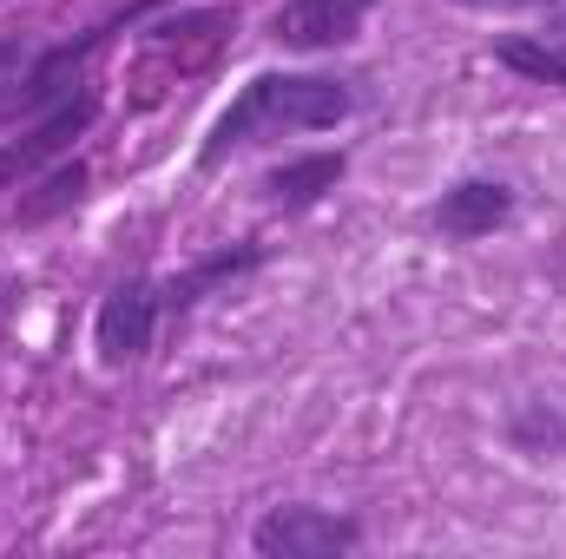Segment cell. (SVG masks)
<instances>
[{
    "instance_id": "7",
    "label": "cell",
    "mask_w": 566,
    "mask_h": 559,
    "mask_svg": "<svg viewBox=\"0 0 566 559\" xmlns=\"http://www.w3.org/2000/svg\"><path fill=\"white\" fill-rule=\"evenodd\" d=\"M343 178V158H329V151H316V158H296V165H277L271 171V204H283V211H303V204H316L329 184Z\"/></svg>"
},
{
    "instance_id": "5",
    "label": "cell",
    "mask_w": 566,
    "mask_h": 559,
    "mask_svg": "<svg viewBox=\"0 0 566 559\" xmlns=\"http://www.w3.org/2000/svg\"><path fill=\"white\" fill-rule=\"evenodd\" d=\"M86 126H93V99H66L46 126H33L20 145H7V151H0V184H13L20 171H33L40 158H53L60 145L73 139V133H86Z\"/></svg>"
},
{
    "instance_id": "8",
    "label": "cell",
    "mask_w": 566,
    "mask_h": 559,
    "mask_svg": "<svg viewBox=\"0 0 566 559\" xmlns=\"http://www.w3.org/2000/svg\"><path fill=\"white\" fill-rule=\"evenodd\" d=\"M501 60H507V66H521V73H534V80L566 86V53H560V46H541V40H501Z\"/></svg>"
},
{
    "instance_id": "11",
    "label": "cell",
    "mask_w": 566,
    "mask_h": 559,
    "mask_svg": "<svg viewBox=\"0 0 566 559\" xmlns=\"http://www.w3.org/2000/svg\"><path fill=\"white\" fill-rule=\"evenodd\" d=\"M468 7H521V0H468Z\"/></svg>"
},
{
    "instance_id": "1",
    "label": "cell",
    "mask_w": 566,
    "mask_h": 559,
    "mask_svg": "<svg viewBox=\"0 0 566 559\" xmlns=\"http://www.w3.org/2000/svg\"><path fill=\"white\" fill-rule=\"evenodd\" d=\"M349 113V93L336 86V80H310V73H264V80H251L238 99H231V113L211 126V139H205V165H224V151H238V145H251L258 133H316V126H336Z\"/></svg>"
},
{
    "instance_id": "10",
    "label": "cell",
    "mask_w": 566,
    "mask_h": 559,
    "mask_svg": "<svg viewBox=\"0 0 566 559\" xmlns=\"http://www.w3.org/2000/svg\"><path fill=\"white\" fill-rule=\"evenodd\" d=\"M554 33H560V40H566V0H560V7H554Z\"/></svg>"
},
{
    "instance_id": "6",
    "label": "cell",
    "mask_w": 566,
    "mask_h": 559,
    "mask_svg": "<svg viewBox=\"0 0 566 559\" xmlns=\"http://www.w3.org/2000/svg\"><path fill=\"white\" fill-rule=\"evenodd\" d=\"M507 218V191L501 184H454L448 198H441V211H434V224L441 231H454V238H481V231H494Z\"/></svg>"
},
{
    "instance_id": "4",
    "label": "cell",
    "mask_w": 566,
    "mask_h": 559,
    "mask_svg": "<svg viewBox=\"0 0 566 559\" xmlns=\"http://www.w3.org/2000/svg\"><path fill=\"white\" fill-rule=\"evenodd\" d=\"M369 0H290L277 13V40L283 46H343L356 40Z\"/></svg>"
},
{
    "instance_id": "3",
    "label": "cell",
    "mask_w": 566,
    "mask_h": 559,
    "mask_svg": "<svg viewBox=\"0 0 566 559\" xmlns=\"http://www.w3.org/2000/svg\"><path fill=\"white\" fill-rule=\"evenodd\" d=\"M151 329H158V289L145 277L119 283L106 303H99V356L119 369V362H139L151 349Z\"/></svg>"
},
{
    "instance_id": "9",
    "label": "cell",
    "mask_w": 566,
    "mask_h": 559,
    "mask_svg": "<svg viewBox=\"0 0 566 559\" xmlns=\"http://www.w3.org/2000/svg\"><path fill=\"white\" fill-rule=\"evenodd\" d=\"M80 184H86V165H60V171H53V178L40 184L46 198H27V204H20V218H27V224H40V218H53L60 204H73V198H80Z\"/></svg>"
},
{
    "instance_id": "2",
    "label": "cell",
    "mask_w": 566,
    "mask_h": 559,
    "mask_svg": "<svg viewBox=\"0 0 566 559\" xmlns=\"http://www.w3.org/2000/svg\"><path fill=\"white\" fill-rule=\"evenodd\" d=\"M356 540H363L356 520H336L323 507H277L251 534V547L271 553V559H329V553H349Z\"/></svg>"
}]
</instances>
